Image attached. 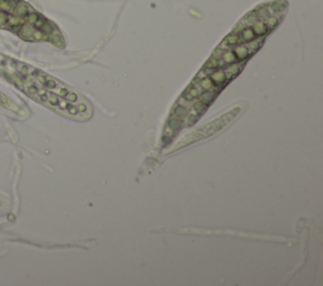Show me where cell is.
Returning <instances> with one entry per match:
<instances>
[{"instance_id": "cell-1", "label": "cell", "mask_w": 323, "mask_h": 286, "mask_svg": "<svg viewBox=\"0 0 323 286\" xmlns=\"http://www.w3.org/2000/svg\"><path fill=\"white\" fill-rule=\"evenodd\" d=\"M35 30H37V29L33 27V25L28 24V23H24L23 25H20V27L18 28L16 33H18V35L22 38V39L33 42V34H34ZM39 30H40V29H39Z\"/></svg>"}, {"instance_id": "cell-2", "label": "cell", "mask_w": 323, "mask_h": 286, "mask_svg": "<svg viewBox=\"0 0 323 286\" xmlns=\"http://www.w3.org/2000/svg\"><path fill=\"white\" fill-rule=\"evenodd\" d=\"M26 23V18L24 16H19L15 14H9L6 18V27L8 28H13L14 32L18 30V28L20 25H23Z\"/></svg>"}, {"instance_id": "cell-3", "label": "cell", "mask_w": 323, "mask_h": 286, "mask_svg": "<svg viewBox=\"0 0 323 286\" xmlns=\"http://www.w3.org/2000/svg\"><path fill=\"white\" fill-rule=\"evenodd\" d=\"M34 10L32 6H29L27 3L24 1H16L15 6H14V10H13V14L15 15H19V16H26L29 11Z\"/></svg>"}, {"instance_id": "cell-4", "label": "cell", "mask_w": 323, "mask_h": 286, "mask_svg": "<svg viewBox=\"0 0 323 286\" xmlns=\"http://www.w3.org/2000/svg\"><path fill=\"white\" fill-rule=\"evenodd\" d=\"M16 0H0V10L6 14H13Z\"/></svg>"}, {"instance_id": "cell-5", "label": "cell", "mask_w": 323, "mask_h": 286, "mask_svg": "<svg viewBox=\"0 0 323 286\" xmlns=\"http://www.w3.org/2000/svg\"><path fill=\"white\" fill-rule=\"evenodd\" d=\"M6 18L8 14L0 10V28H6Z\"/></svg>"}]
</instances>
